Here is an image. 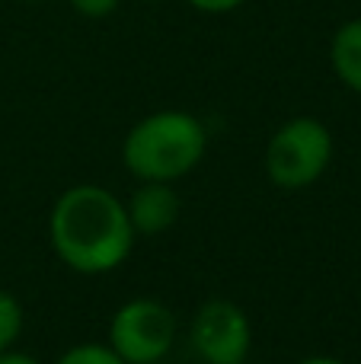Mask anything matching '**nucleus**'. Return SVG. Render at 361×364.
<instances>
[{"label":"nucleus","instance_id":"obj_3","mask_svg":"<svg viewBox=\"0 0 361 364\" xmlns=\"http://www.w3.org/2000/svg\"><path fill=\"white\" fill-rule=\"evenodd\" d=\"M336 141L333 132L313 115H298L275 128L266 144L269 182L281 192H301L313 186L333 164Z\"/></svg>","mask_w":361,"mask_h":364},{"label":"nucleus","instance_id":"obj_14","mask_svg":"<svg viewBox=\"0 0 361 364\" xmlns=\"http://www.w3.org/2000/svg\"><path fill=\"white\" fill-rule=\"evenodd\" d=\"M153 364H163V361H153Z\"/></svg>","mask_w":361,"mask_h":364},{"label":"nucleus","instance_id":"obj_2","mask_svg":"<svg viewBox=\"0 0 361 364\" xmlns=\"http://www.w3.org/2000/svg\"><path fill=\"white\" fill-rule=\"evenodd\" d=\"M208 154L202 119L183 109H160L131 125L122 141V164L138 182H176Z\"/></svg>","mask_w":361,"mask_h":364},{"label":"nucleus","instance_id":"obj_13","mask_svg":"<svg viewBox=\"0 0 361 364\" xmlns=\"http://www.w3.org/2000/svg\"><path fill=\"white\" fill-rule=\"evenodd\" d=\"M298 364H345V361H339V358H326V355H313V358H304V361H298Z\"/></svg>","mask_w":361,"mask_h":364},{"label":"nucleus","instance_id":"obj_1","mask_svg":"<svg viewBox=\"0 0 361 364\" xmlns=\"http://www.w3.org/2000/svg\"><path fill=\"white\" fill-rule=\"evenodd\" d=\"M134 227L125 201L106 186L80 182L64 188L48 214V240L55 256L77 275L115 272L134 246Z\"/></svg>","mask_w":361,"mask_h":364},{"label":"nucleus","instance_id":"obj_8","mask_svg":"<svg viewBox=\"0 0 361 364\" xmlns=\"http://www.w3.org/2000/svg\"><path fill=\"white\" fill-rule=\"evenodd\" d=\"M23 326H26V310L19 304V297L0 288V352L16 348Z\"/></svg>","mask_w":361,"mask_h":364},{"label":"nucleus","instance_id":"obj_4","mask_svg":"<svg viewBox=\"0 0 361 364\" xmlns=\"http://www.w3.org/2000/svg\"><path fill=\"white\" fill-rule=\"evenodd\" d=\"M176 314L157 297H131L112 314L109 346L125 364L163 361L176 342Z\"/></svg>","mask_w":361,"mask_h":364},{"label":"nucleus","instance_id":"obj_12","mask_svg":"<svg viewBox=\"0 0 361 364\" xmlns=\"http://www.w3.org/2000/svg\"><path fill=\"white\" fill-rule=\"evenodd\" d=\"M0 364H42V361L32 358V355H26V352L10 348V352H0Z\"/></svg>","mask_w":361,"mask_h":364},{"label":"nucleus","instance_id":"obj_6","mask_svg":"<svg viewBox=\"0 0 361 364\" xmlns=\"http://www.w3.org/2000/svg\"><path fill=\"white\" fill-rule=\"evenodd\" d=\"M125 208H128V220H131L134 233L153 237V233L170 230L179 220L183 198L173 188V182H141L131 192V198L125 201Z\"/></svg>","mask_w":361,"mask_h":364},{"label":"nucleus","instance_id":"obj_9","mask_svg":"<svg viewBox=\"0 0 361 364\" xmlns=\"http://www.w3.org/2000/svg\"><path fill=\"white\" fill-rule=\"evenodd\" d=\"M55 364H125V361L112 352L109 342H80V346H70L68 352L58 355Z\"/></svg>","mask_w":361,"mask_h":364},{"label":"nucleus","instance_id":"obj_10","mask_svg":"<svg viewBox=\"0 0 361 364\" xmlns=\"http://www.w3.org/2000/svg\"><path fill=\"white\" fill-rule=\"evenodd\" d=\"M68 4H70V10L87 19H106L119 10L122 0H68Z\"/></svg>","mask_w":361,"mask_h":364},{"label":"nucleus","instance_id":"obj_5","mask_svg":"<svg viewBox=\"0 0 361 364\" xmlns=\"http://www.w3.org/2000/svg\"><path fill=\"white\" fill-rule=\"evenodd\" d=\"M189 342L205 364H247L253 323L234 301H205L189 323Z\"/></svg>","mask_w":361,"mask_h":364},{"label":"nucleus","instance_id":"obj_15","mask_svg":"<svg viewBox=\"0 0 361 364\" xmlns=\"http://www.w3.org/2000/svg\"><path fill=\"white\" fill-rule=\"evenodd\" d=\"M144 4H151V0H144Z\"/></svg>","mask_w":361,"mask_h":364},{"label":"nucleus","instance_id":"obj_7","mask_svg":"<svg viewBox=\"0 0 361 364\" xmlns=\"http://www.w3.org/2000/svg\"><path fill=\"white\" fill-rule=\"evenodd\" d=\"M330 64H333V74L352 93H361V16L349 19V23H343L333 32Z\"/></svg>","mask_w":361,"mask_h":364},{"label":"nucleus","instance_id":"obj_11","mask_svg":"<svg viewBox=\"0 0 361 364\" xmlns=\"http://www.w3.org/2000/svg\"><path fill=\"white\" fill-rule=\"evenodd\" d=\"M185 4L198 13H211V16H217V13H234L237 6H243L247 0H185Z\"/></svg>","mask_w":361,"mask_h":364}]
</instances>
